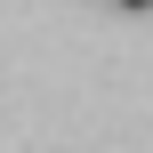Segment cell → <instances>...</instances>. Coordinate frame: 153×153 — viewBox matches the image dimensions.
Here are the masks:
<instances>
[{
	"label": "cell",
	"instance_id": "obj_1",
	"mask_svg": "<svg viewBox=\"0 0 153 153\" xmlns=\"http://www.w3.org/2000/svg\"><path fill=\"white\" fill-rule=\"evenodd\" d=\"M113 8H129V16H153V0H113Z\"/></svg>",
	"mask_w": 153,
	"mask_h": 153
}]
</instances>
